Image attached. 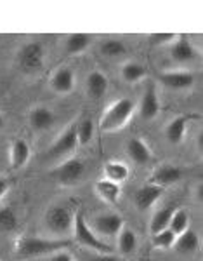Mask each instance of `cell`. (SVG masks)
<instances>
[{
    "instance_id": "cell-1",
    "label": "cell",
    "mask_w": 203,
    "mask_h": 261,
    "mask_svg": "<svg viewBox=\"0 0 203 261\" xmlns=\"http://www.w3.org/2000/svg\"><path fill=\"white\" fill-rule=\"evenodd\" d=\"M68 246L66 241L59 239H44L23 235L14 242V252L19 258H37V256H49L57 251H63Z\"/></svg>"
},
{
    "instance_id": "cell-2",
    "label": "cell",
    "mask_w": 203,
    "mask_h": 261,
    "mask_svg": "<svg viewBox=\"0 0 203 261\" xmlns=\"http://www.w3.org/2000/svg\"><path fill=\"white\" fill-rule=\"evenodd\" d=\"M134 110H135V105L132 99H129V98L117 99L115 103L109 105L103 115H101L99 129L103 130V133H115V130H120L122 127H125L127 122L130 120Z\"/></svg>"
},
{
    "instance_id": "cell-3",
    "label": "cell",
    "mask_w": 203,
    "mask_h": 261,
    "mask_svg": "<svg viewBox=\"0 0 203 261\" xmlns=\"http://www.w3.org/2000/svg\"><path fill=\"white\" fill-rule=\"evenodd\" d=\"M73 239L83 249H89L92 252H113L111 247L106 242H103L99 237L92 231V228L89 226V223L83 216L82 211L75 213V220H73Z\"/></svg>"
},
{
    "instance_id": "cell-4",
    "label": "cell",
    "mask_w": 203,
    "mask_h": 261,
    "mask_svg": "<svg viewBox=\"0 0 203 261\" xmlns=\"http://www.w3.org/2000/svg\"><path fill=\"white\" fill-rule=\"evenodd\" d=\"M75 211L66 204H54L44 214V225L47 231L57 235H66L68 231L73 230Z\"/></svg>"
},
{
    "instance_id": "cell-5",
    "label": "cell",
    "mask_w": 203,
    "mask_h": 261,
    "mask_svg": "<svg viewBox=\"0 0 203 261\" xmlns=\"http://www.w3.org/2000/svg\"><path fill=\"white\" fill-rule=\"evenodd\" d=\"M85 162L82 159L71 157V159H65L50 171L52 178L56 179L57 185L61 187H75L77 183H80V179L85 174Z\"/></svg>"
},
{
    "instance_id": "cell-6",
    "label": "cell",
    "mask_w": 203,
    "mask_h": 261,
    "mask_svg": "<svg viewBox=\"0 0 203 261\" xmlns=\"http://www.w3.org/2000/svg\"><path fill=\"white\" fill-rule=\"evenodd\" d=\"M16 63L24 73H35L42 70L45 63V49L40 42L32 40L23 44L16 54Z\"/></svg>"
},
{
    "instance_id": "cell-7",
    "label": "cell",
    "mask_w": 203,
    "mask_h": 261,
    "mask_svg": "<svg viewBox=\"0 0 203 261\" xmlns=\"http://www.w3.org/2000/svg\"><path fill=\"white\" fill-rule=\"evenodd\" d=\"M77 146H78L77 122H71V124L56 138V141H54V145L49 148L45 159H47V161H63V159H66L70 153H73Z\"/></svg>"
},
{
    "instance_id": "cell-8",
    "label": "cell",
    "mask_w": 203,
    "mask_h": 261,
    "mask_svg": "<svg viewBox=\"0 0 203 261\" xmlns=\"http://www.w3.org/2000/svg\"><path fill=\"white\" fill-rule=\"evenodd\" d=\"M89 226L92 228V231L97 235V237H106V239H113L120 233V230L125 226L124 223V216L118 213H101L96 214L92 218V221L89 223Z\"/></svg>"
},
{
    "instance_id": "cell-9",
    "label": "cell",
    "mask_w": 203,
    "mask_h": 261,
    "mask_svg": "<svg viewBox=\"0 0 203 261\" xmlns=\"http://www.w3.org/2000/svg\"><path fill=\"white\" fill-rule=\"evenodd\" d=\"M160 82L167 89L172 91H188L194 86V75L188 70H170L160 73Z\"/></svg>"
},
{
    "instance_id": "cell-10",
    "label": "cell",
    "mask_w": 203,
    "mask_h": 261,
    "mask_svg": "<svg viewBox=\"0 0 203 261\" xmlns=\"http://www.w3.org/2000/svg\"><path fill=\"white\" fill-rule=\"evenodd\" d=\"M75 73L70 66H59L49 79V87L59 96H66L75 89Z\"/></svg>"
},
{
    "instance_id": "cell-11",
    "label": "cell",
    "mask_w": 203,
    "mask_h": 261,
    "mask_svg": "<svg viewBox=\"0 0 203 261\" xmlns=\"http://www.w3.org/2000/svg\"><path fill=\"white\" fill-rule=\"evenodd\" d=\"M54 122H56V113L45 105H37L28 113V124L35 133H45L52 127Z\"/></svg>"
},
{
    "instance_id": "cell-12",
    "label": "cell",
    "mask_w": 203,
    "mask_h": 261,
    "mask_svg": "<svg viewBox=\"0 0 203 261\" xmlns=\"http://www.w3.org/2000/svg\"><path fill=\"white\" fill-rule=\"evenodd\" d=\"M181 179H183V169L177 166H172V164H162V166L155 167L150 176V183L156 185L160 188L176 185Z\"/></svg>"
},
{
    "instance_id": "cell-13",
    "label": "cell",
    "mask_w": 203,
    "mask_h": 261,
    "mask_svg": "<svg viewBox=\"0 0 203 261\" xmlns=\"http://www.w3.org/2000/svg\"><path fill=\"white\" fill-rule=\"evenodd\" d=\"M196 56H198L196 47L184 35H179L174 44H170V58L177 65H188V63L196 60Z\"/></svg>"
},
{
    "instance_id": "cell-14",
    "label": "cell",
    "mask_w": 203,
    "mask_h": 261,
    "mask_svg": "<svg viewBox=\"0 0 203 261\" xmlns=\"http://www.w3.org/2000/svg\"><path fill=\"white\" fill-rule=\"evenodd\" d=\"M160 98L156 94V89L153 86L146 87V91L142 92L141 96V101H139V107H137V113L142 120H153L158 117L160 113Z\"/></svg>"
},
{
    "instance_id": "cell-15",
    "label": "cell",
    "mask_w": 203,
    "mask_h": 261,
    "mask_svg": "<svg viewBox=\"0 0 203 261\" xmlns=\"http://www.w3.org/2000/svg\"><path fill=\"white\" fill-rule=\"evenodd\" d=\"M162 193H163V188L156 187V185H151V183L142 185V187L139 188V190L135 192V195H134L135 207H137L141 213L150 211V209L153 207L156 202L160 200Z\"/></svg>"
},
{
    "instance_id": "cell-16",
    "label": "cell",
    "mask_w": 203,
    "mask_h": 261,
    "mask_svg": "<svg viewBox=\"0 0 203 261\" xmlns=\"http://www.w3.org/2000/svg\"><path fill=\"white\" fill-rule=\"evenodd\" d=\"M108 91V77L101 70L89 71L85 79V92L92 101H99Z\"/></svg>"
},
{
    "instance_id": "cell-17",
    "label": "cell",
    "mask_w": 203,
    "mask_h": 261,
    "mask_svg": "<svg viewBox=\"0 0 203 261\" xmlns=\"http://www.w3.org/2000/svg\"><path fill=\"white\" fill-rule=\"evenodd\" d=\"M172 249H176L179 254H183V256L196 254V252L200 251V235H198L194 230L188 228L181 235H177Z\"/></svg>"
},
{
    "instance_id": "cell-18",
    "label": "cell",
    "mask_w": 203,
    "mask_h": 261,
    "mask_svg": "<svg viewBox=\"0 0 203 261\" xmlns=\"http://www.w3.org/2000/svg\"><path fill=\"white\" fill-rule=\"evenodd\" d=\"M125 150H127V155L130 157V161L139 164V166H144L151 161L153 153H151V148L146 145L144 140L141 138H130L125 145Z\"/></svg>"
},
{
    "instance_id": "cell-19",
    "label": "cell",
    "mask_w": 203,
    "mask_h": 261,
    "mask_svg": "<svg viewBox=\"0 0 203 261\" xmlns=\"http://www.w3.org/2000/svg\"><path fill=\"white\" fill-rule=\"evenodd\" d=\"M30 155H32L30 145L21 138L14 140L9 145V164L12 169H23L30 161Z\"/></svg>"
},
{
    "instance_id": "cell-20",
    "label": "cell",
    "mask_w": 203,
    "mask_h": 261,
    "mask_svg": "<svg viewBox=\"0 0 203 261\" xmlns=\"http://www.w3.org/2000/svg\"><path fill=\"white\" fill-rule=\"evenodd\" d=\"M92 44V35L91 33H70V35L65 39V53L68 56H78V54H83L85 50L91 47Z\"/></svg>"
},
{
    "instance_id": "cell-21",
    "label": "cell",
    "mask_w": 203,
    "mask_h": 261,
    "mask_svg": "<svg viewBox=\"0 0 203 261\" xmlns=\"http://www.w3.org/2000/svg\"><path fill=\"white\" fill-rule=\"evenodd\" d=\"M94 192L103 202H106L109 205H117L118 199H120L122 187L109 179H97L94 183Z\"/></svg>"
},
{
    "instance_id": "cell-22",
    "label": "cell",
    "mask_w": 203,
    "mask_h": 261,
    "mask_svg": "<svg viewBox=\"0 0 203 261\" xmlns=\"http://www.w3.org/2000/svg\"><path fill=\"white\" fill-rule=\"evenodd\" d=\"M188 117H176L167 124L165 127V138L168 143L172 145H179L184 141L186 138V130H188Z\"/></svg>"
},
{
    "instance_id": "cell-23",
    "label": "cell",
    "mask_w": 203,
    "mask_h": 261,
    "mask_svg": "<svg viewBox=\"0 0 203 261\" xmlns=\"http://www.w3.org/2000/svg\"><path fill=\"white\" fill-rule=\"evenodd\" d=\"M103 172H104V179H109L113 181V183L117 185H122L125 183L127 179H129V167H127V164H124L122 161H109L104 164L103 167Z\"/></svg>"
},
{
    "instance_id": "cell-24",
    "label": "cell",
    "mask_w": 203,
    "mask_h": 261,
    "mask_svg": "<svg viewBox=\"0 0 203 261\" xmlns=\"http://www.w3.org/2000/svg\"><path fill=\"white\" fill-rule=\"evenodd\" d=\"M117 247L122 256H130L137 249V235L129 226H124L117 235Z\"/></svg>"
},
{
    "instance_id": "cell-25",
    "label": "cell",
    "mask_w": 203,
    "mask_h": 261,
    "mask_svg": "<svg viewBox=\"0 0 203 261\" xmlns=\"http://www.w3.org/2000/svg\"><path fill=\"white\" fill-rule=\"evenodd\" d=\"M120 75L127 84H137L148 75V70L144 68V65L137 61H127L122 65Z\"/></svg>"
},
{
    "instance_id": "cell-26",
    "label": "cell",
    "mask_w": 203,
    "mask_h": 261,
    "mask_svg": "<svg viewBox=\"0 0 203 261\" xmlns=\"http://www.w3.org/2000/svg\"><path fill=\"white\" fill-rule=\"evenodd\" d=\"M174 211H176L174 205H167V207L158 209V211L151 216L150 233L153 235L156 231H162L165 228H168V223H170V218H172V214H174Z\"/></svg>"
},
{
    "instance_id": "cell-27",
    "label": "cell",
    "mask_w": 203,
    "mask_h": 261,
    "mask_svg": "<svg viewBox=\"0 0 203 261\" xmlns=\"http://www.w3.org/2000/svg\"><path fill=\"white\" fill-rule=\"evenodd\" d=\"M16 228H18V214L11 205H2L0 207V231L11 233Z\"/></svg>"
},
{
    "instance_id": "cell-28",
    "label": "cell",
    "mask_w": 203,
    "mask_h": 261,
    "mask_svg": "<svg viewBox=\"0 0 203 261\" xmlns=\"http://www.w3.org/2000/svg\"><path fill=\"white\" fill-rule=\"evenodd\" d=\"M188 228H189V214H188V211L176 207V211H174V214H172V218H170V223H168V230H170L172 233L177 237V235H181L183 231H186Z\"/></svg>"
},
{
    "instance_id": "cell-29",
    "label": "cell",
    "mask_w": 203,
    "mask_h": 261,
    "mask_svg": "<svg viewBox=\"0 0 203 261\" xmlns=\"http://www.w3.org/2000/svg\"><path fill=\"white\" fill-rule=\"evenodd\" d=\"M94 138V122L91 117L77 120V140L78 145H89Z\"/></svg>"
},
{
    "instance_id": "cell-30",
    "label": "cell",
    "mask_w": 203,
    "mask_h": 261,
    "mask_svg": "<svg viewBox=\"0 0 203 261\" xmlns=\"http://www.w3.org/2000/svg\"><path fill=\"white\" fill-rule=\"evenodd\" d=\"M174 242H176V235L168 228H165L162 231H156V233L151 235V244H153V247L158 251L172 249V247H174Z\"/></svg>"
},
{
    "instance_id": "cell-31",
    "label": "cell",
    "mask_w": 203,
    "mask_h": 261,
    "mask_svg": "<svg viewBox=\"0 0 203 261\" xmlns=\"http://www.w3.org/2000/svg\"><path fill=\"white\" fill-rule=\"evenodd\" d=\"M99 50H101V54L106 58H118V56H122V54H125L127 47L124 42L118 39H106L101 42Z\"/></svg>"
},
{
    "instance_id": "cell-32",
    "label": "cell",
    "mask_w": 203,
    "mask_h": 261,
    "mask_svg": "<svg viewBox=\"0 0 203 261\" xmlns=\"http://www.w3.org/2000/svg\"><path fill=\"white\" fill-rule=\"evenodd\" d=\"M177 33H151L148 37L151 45H168V44H174L177 40Z\"/></svg>"
},
{
    "instance_id": "cell-33",
    "label": "cell",
    "mask_w": 203,
    "mask_h": 261,
    "mask_svg": "<svg viewBox=\"0 0 203 261\" xmlns=\"http://www.w3.org/2000/svg\"><path fill=\"white\" fill-rule=\"evenodd\" d=\"M91 261H122V258L115 252H94Z\"/></svg>"
},
{
    "instance_id": "cell-34",
    "label": "cell",
    "mask_w": 203,
    "mask_h": 261,
    "mask_svg": "<svg viewBox=\"0 0 203 261\" xmlns=\"http://www.w3.org/2000/svg\"><path fill=\"white\" fill-rule=\"evenodd\" d=\"M47 261H75V259H73V256H71L70 252L63 249V251L54 252V254H49Z\"/></svg>"
},
{
    "instance_id": "cell-35",
    "label": "cell",
    "mask_w": 203,
    "mask_h": 261,
    "mask_svg": "<svg viewBox=\"0 0 203 261\" xmlns=\"http://www.w3.org/2000/svg\"><path fill=\"white\" fill-rule=\"evenodd\" d=\"M11 188V181L6 178V176H0V200L6 197V193L9 192Z\"/></svg>"
},
{
    "instance_id": "cell-36",
    "label": "cell",
    "mask_w": 203,
    "mask_h": 261,
    "mask_svg": "<svg viewBox=\"0 0 203 261\" xmlns=\"http://www.w3.org/2000/svg\"><path fill=\"white\" fill-rule=\"evenodd\" d=\"M4 124H6V119H4V115L0 113V129L4 127Z\"/></svg>"
},
{
    "instance_id": "cell-37",
    "label": "cell",
    "mask_w": 203,
    "mask_h": 261,
    "mask_svg": "<svg viewBox=\"0 0 203 261\" xmlns=\"http://www.w3.org/2000/svg\"><path fill=\"white\" fill-rule=\"evenodd\" d=\"M137 261H146V259H137Z\"/></svg>"
}]
</instances>
